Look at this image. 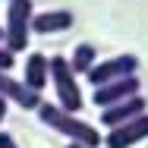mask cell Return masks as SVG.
<instances>
[{
    "label": "cell",
    "mask_w": 148,
    "mask_h": 148,
    "mask_svg": "<svg viewBox=\"0 0 148 148\" xmlns=\"http://www.w3.org/2000/svg\"><path fill=\"white\" fill-rule=\"evenodd\" d=\"M38 120H41L44 126H51L54 132L66 136L69 142H76V145H85V148L104 145V136L98 132V126L79 120V114H69V110H63L60 104H47V101H41V107H38Z\"/></svg>",
    "instance_id": "6da1fadb"
},
{
    "label": "cell",
    "mask_w": 148,
    "mask_h": 148,
    "mask_svg": "<svg viewBox=\"0 0 148 148\" xmlns=\"http://www.w3.org/2000/svg\"><path fill=\"white\" fill-rule=\"evenodd\" d=\"M73 22H76V16L69 10H44V13H35L32 32H38V35H60V32L73 29Z\"/></svg>",
    "instance_id": "9c48e42d"
},
{
    "label": "cell",
    "mask_w": 148,
    "mask_h": 148,
    "mask_svg": "<svg viewBox=\"0 0 148 148\" xmlns=\"http://www.w3.org/2000/svg\"><path fill=\"white\" fill-rule=\"evenodd\" d=\"M142 114H148L145 110V98H142V95H132V98L120 101V104H114V107H104V110H101V126L114 129V126H123V123L142 117Z\"/></svg>",
    "instance_id": "ba28073f"
},
{
    "label": "cell",
    "mask_w": 148,
    "mask_h": 148,
    "mask_svg": "<svg viewBox=\"0 0 148 148\" xmlns=\"http://www.w3.org/2000/svg\"><path fill=\"white\" fill-rule=\"evenodd\" d=\"M0 148H19V145H16V139H13L10 132H3V129H0Z\"/></svg>",
    "instance_id": "4fadbf2b"
},
{
    "label": "cell",
    "mask_w": 148,
    "mask_h": 148,
    "mask_svg": "<svg viewBox=\"0 0 148 148\" xmlns=\"http://www.w3.org/2000/svg\"><path fill=\"white\" fill-rule=\"evenodd\" d=\"M32 0H6V25H3V47L19 54L29 47V32H32Z\"/></svg>",
    "instance_id": "7a4b0ae2"
},
{
    "label": "cell",
    "mask_w": 148,
    "mask_h": 148,
    "mask_svg": "<svg viewBox=\"0 0 148 148\" xmlns=\"http://www.w3.org/2000/svg\"><path fill=\"white\" fill-rule=\"evenodd\" d=\"M145 139H148V114H142V117L129 120V123H123V126L107 129L104 145L107 148H132V145H142Z\"/></svg>",
    "instance_id": "5b68a950"
},
{
    "label": "cell",
    "mask_w": 148,
    "mask_h": 148,
    "mask_svg": "<svg viewBox=\"0 0 148 148\" xmlns=\"http://www.w3.org/2000/svg\"><path fill=\"white\" fill-rule=\"evenodd\" d=\"M47 79H51V60L44 57V54H29L25 57V66H22V82L29 85L32 91H41L47 88Z\"/></svg>",
    "instance_id": "30bf717a"
},
{
    "label": "cell",
    "mask_w": 148,
    "mask_h": 148,
    "mask_svg": "<svg viewBox=\"0 0 148 148\" xmlns=\"http://www.w3.org/2000/svg\"><path fill=\"white\" fill-rule=\"evenodd\" d=\"M13 66H16V54H13V51H6V47L0 44V73H10Z\"/></svg>",
    "instance_id": "7c38bea8"
},
{
    "label": "cell",
    "mask_w": 148,
    "mask_h": 148,
    "mask_svg": "<svg viewBox=\"0 0 148 148\" xmlns=\"http://www.w3.org/2000/svg\"><path fill=\"white\" fill-rule=\"evenodd\" d=\"M0 44H3V29H0Z\"/></svg>",
    "instance_id": "2e32d148"
},
{
    "label": "cell",
    "mask_w": 148,
    "mask_h": 148,
    "mask_svg": "<svg viewBox=\"0 0 148 148\" xmlns=\"http://www.w3.org/2000/svg\"><path fill=\"white\" fill-rule=\"evenodd\" d=\"M136 69H139V57L136 54H120V57H110V60H104V63H95V69H91L85 79L98 88V85L117 82V79H126V76H136Z\"/></svg>",
    "instance_id": "277c9868"
},
{
    "label": "cell",
    "mask_w": 148,
    "mask_h": 148,
    "mask_svg": "<svg viewBox=\"0 0 148 148\" xmlns=\"http://www.w3.org/2000/svg\"><path fill=\"white\" fill-rule=\"evenodd\" d=\"M63 148H85V145H76V142H69V145H63Z\"/></svg>",
    "instance_id": "9a60e30c"
},
{
    "label": "cell",
    "mask_w": 148,
    "mask_h": 148,
    "mask_svg": "<svg viewBox=\"0 0 148 148\" xmlns=\"http://www.w3.org/2000/svg\"><path fill=\"white\" fill-rule=\"evenodd\" d=\"M95 63H98V47L95 44H76V51H73V60H69V66H73V73L76 76H88L91 69H95Z\"/></svg>",
    "instance_id": "8fae6325"
},
{
    "label": "cell",
    "mask_w": 148,
    "mask_h": 148,
    "mask_svg": "<svg viewBox=\"0 0 148 148\" xmlns=\"http://www.w3.org/2000/svg\"><path fill=\"white\" fill-rule=\"evenodd\" d=\"M3 120H6V101L0 98V123H3Z\"/></svg>",
    "instance_id": "5bb4252c"
},
{
    "label": "cell",
    "mask_w": 148,
    "mask_h": 148,
    "mask_svg": "<svg viewBox=\"0 0 148 148\" xmlns=\"http://www.w3.org/2000/svg\"><path fill=\"white\" fill-rule=\"evenodd\" d=\"M51 82L57 91V104L69 114H79L82 110V91H79L76 73H73L66 57H51Z\"/></svg>",
    "instance_id": "3957f363"
},
{
    "label": "cell",
    "mask_w": 148,
    "mask_h": 148,
    "mask_svg": "<svg viewBox=\"0 0 148 148\" xmlns=\"http://www.w3.org/2000/svg\"><path fill=\"white\" fill-rule=\"evenodd\" d=\"M0 98L10 104H19L22 110H38L41 107V95L38 91H32L25 82H19V79H13L10 73H0Z\"/></svg>",
    "instance_id": "52a82bcc"
},
{
    "label": "cell",
    "mask_w": 148,
    "mask_h": 148,
    "mask_svg": "<svg viewBox=\"0 0 148 148\" xmlns=\"http://www.w3.org/2000/svg\"><path fill=\"white\" fill-rule=\"evenodd\" d=\"M139 76H126V79H117V82H107V85H98L95 88V107H114L120 101H126V98H132V95H139Z\"/></svg>",
    "instance_id": "8992f818"
}]
</instances>
